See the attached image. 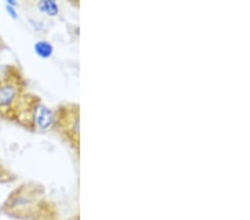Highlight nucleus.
<instances>
[{"label": "nucleus", "instance_id": "nucleus-8", "mask_svg": "<svg viewBox=\"0 0 250 220\" xmlns=\"http://www.w3.org/2000/svg\"><path fill=\"white\" fill-rule=\"evenodd\" d=\"M7 49H8L7 42L5 41V39L2 38V36L0 35V53H2V51H5Z\"/></svg>", "mask_w": 250, "mask_h": 220}, {"label": "nucleus", "instance_id": "nucleus-5", "mask_svg": "<svg viewBox=\"0 0 250 220\" xmlns=\"http://www.w3.org/2000/svg\"><path fill=\"white\" fill-rule=\"evenodd\" d=\"M35 53L37 54L38 57L40 58H49L50 56L54 53V47H52L49 41H46V40H40L37 41L34 46Z\"/></svg>", "mask_w": 250, "mask_h": 220}, {"label": "nucleus", "instance_id": "nucleus-6", "mask_svg": "<svg viewBox=\"0 0 250 220\" xmlns=\"http://www.w3.org/2000/svg\"><path fill=\"white\" fill-rule=\"evenodd\" d=\"M17 178L18 176L0 160V183H1V185H7V183L16 181Z\"/></svg>", "mask_w": 250, "mask_h": 220}, {"label": "nucleus", "instance_id": "nucleus-2", "mask_svg": "<svg viewBox=\"0 0 250 220\" xmlns=\"http://www.w3.org/2000/svg\"><path fill=\"white\" fill-rule=\"evenodd\" d=\"M28 91V80L22 68L11 62L0 76V119L15 123L23 96Z\"/></svg>", "mask_w": 250, "mask_h": 220}, {"label": "nucleus", "instance_id": "nucleus-3", "mask_svg": "<svg viewBox=\"0 0 250 220\" xmlns=\"http://www.w3.org/2000/svg\"><path fill=\"white\" fill-rule=\"evenodd\" d=\"M54 121V110L43 103L39 95L27 91L20 102L17 117L14 125L29 133L51 130Z\"/></svg>", "mask_w": 250, "mask_h": 220}, {"label": "nucleus", "instance_id": "nucleus-4", "mask_svg": "<svg viewBox=\"0 0 250 220\" xmlns=\"http://www.w3.org/2000/svg\"><path fill=\"white\" fill-rule=\"evenodd\" d=\"M51 130H54L79 158L80 105L78 102L64 101L56 107Z\"/></svg>", "mask_w": 250, "mask_h": 220}, {"label": "nucleus", "instance_id": "nucleus-7", "mask_svg": "<svg viewBox=\"0 0 250 220\" xmlns=\"http://www.w3.org/2000/svg\"><path fill=\"white\" fill-rule=\"evenodd\" d=\"M38 8L40 11L47 14L48 16H56L59 13V7L57 2L51 1V0H45V1H39Z\"/></svg>", "mask_w": 250, "mask_h": 220}, {"label": "nucleus", "instance_id": "nucleus-1", "mask_svg": "<svg viewBox=\"0 0 250 220\" xmlns=\"http://www.w3.org/2000/svg\"><path fill=\"white\" fill-rule=\"evenodd\" d=\"M0 214L18 220H55V203L46 197V187L35 180L22 182L7 196Z\"/></svg>", "mask_w": 250, "mask_h": 220}]
</instances>
